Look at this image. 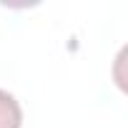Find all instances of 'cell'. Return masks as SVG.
Masks as SVG:
<instances>
[{"label": "cell", "mask_w": 128, "mask_h": 128, "mask_svg": "<svg viewBox=\"0 0 128 128\" xmlns=\"http://www.w3.org/2000/svg\"><path fill=\"white\" fill-rule=\"evenodd\" d=\"M23 126V110L13 93L0 88V128H20Z\"/></svg>", "instance_id": "1"}]
</instances>
